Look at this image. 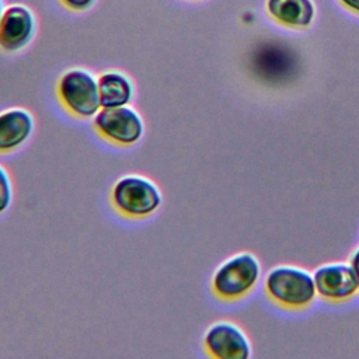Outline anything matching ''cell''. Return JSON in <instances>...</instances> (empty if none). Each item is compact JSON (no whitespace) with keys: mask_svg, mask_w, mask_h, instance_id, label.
Returning <instances> with one entry per match:
<instances>
[{"mask_svg":"<svg viewBox=\"0 0 359 359\" xmlns=\"http://www.w3.org/2000/svg\"><path fill=\"white\" fill-rule=\"evenodd\" d=\"M111 203L125 217L143 219L158 210L163 195L153 180L139 174H128L114 184Z\"/></svg>","mask_w":359,"mask_h":359,"instance_id":"cell-1","label":"cell"},{"mask_svg":"<svg viewBox=\"0 0 359 359\" xmlns=\"http://www.w3.org/2000/svg\"><path fill=\"white\" fill-rule=\"evenodd\" d=\"M265 290L272 302L287 309H303L317 296L313 275L299 266L279 265L265 278Z\"/></svg>","mask_w":359,"mask_h":359,"instance_id":"cell-2","label":"cell"},{"mask_svg":"<svg viewBox=\"0 0 359 359\" xmlns=\"http://www.w3.org/2000/svg\"><path fill=\"white\" fill-rule=\"evenodd\" d=\"M56 93L63 108L80 119L94 118L102 108L98 77L87 69L73 67L62 73Z\"/></svg>","mask_w":359,"mask_h":359,"instance_id":"cell-3","label":"cell"},{"mask_svg":"<svg viewBox=\"0 0 359 359\" xmlns=\"http://www.w3.org/2000/svg\"><path fill=\"white\" fill-rule=\"evenodd\" d=\"M261 265L251 252H238L223 261L212 276L213 293L227 302L248 294L259 280Z\"/></svg>","mask_w":359,"mask_h":359,"instance_id":"cell-4","label":"cell"},{"mask_svg":"<svg viewBox=\"0 0 359 359\" xmlns=\"http://www.w3.org/2000/svg\"><path fill=\"white\" fill-rule=\"evenodd\" d=\"M93 126L101 137L118 146H133L144 135L143 118L130 104L101 108L93 118Z\"/></svg>","mask_w":359,"mask_h":359,"instance_id":"cell-5","label":"cell"},{"mask_svg":"<svg viewBox=\"0 0 359 359\" xmlns=\"http://www.w3.org/2000/svg\"><path fill=\"white\" fill-rule=\"evenodd\" d=\"M203 346L216 359H247L251 344L247 334L231 321H216L205 331Z\"/></svg>","mask_w":359,"mask_h":359,"instance_id":"cell-6","label":"cell"},{"mask_svg":"<svg viewBox=\"0 0 359 359\" xmlns=\"http://www.w3.org/2000/svg\"><path fill=\"white\" fill-rule=\"evenodd\" d=\"M35 13L24 4H11L0 20V49L8 53L28 46L36 35Z\"/></svg>","mask_w":359,"mask_h":359,"instance_id":"cell-7","label":"cell"},{"mask_svg":"<svg viewBox=\"0 0 359 359\" xmlns=\"http://www.w3.org/2000/svg\"><path fill=\"white\" fill-rule=\"evenodd\" d=\"M313 278L317 294L330 302L348 300L359 290L356 276L349 264H324L314 271Z\"/></svg>","mask_w":359,"mask_h":359,"instance_id":"cell-8","label":"cell"},{"mask_svg":"<svg viewBox=\"0 0 359 359\" xmlns=\"http://www.w3.org/2000/svg\"><path fill=\"white\" fill-rule=\"evenodd\" d=\"M35 130V118L31 111L20 107L0 112V153L20 149Z\"/></svg>","mask_w":359,"mask_h":359,"instance_id":"cell-9","label":"cell"},{"mask_svg":"<svg viewBox=\"0 0 359 359\" xmlns=\"http://www.w3.org/2000/svg\"><path fill=\"white\" fill-rule=\"evenodd\" d=\"M98 90L102 108L129 105L135 97V86L128 74L107 70L98 76Z\"/></svg>","mask_w":359,"mask_h":359,"instance_id":"cell-10","label":"cell"},{"mask_svg":"<svg viewBox=\"0 0 359 359\" xmlns=\"http://www.w3.org/2000/svg\"><path fill=\"white\" fill-rule=\"evenodd\" d=\"M269 14L287 27L304 28L314 17V7L310 0H268Z\"/></svg>","mask_w":359,"mask_h":359,"instance_id":"cell-11","label":"cell"},{"mask_svg":"<svg viewBox=\"0 0 359 359\" xmlns=\"http://www.w3.org/2000/svg\"><path fill=\"white\" fill-rule=\"evenodd\" d=\"M13 203V182L7 168L0 164V215H3Z\"/></svg>","mask_w":359,"mask_h":359,"instance_id":"cell-12","label":"cell"},{"mask_svg":"<svg viewBox=\"0 0 359 359\" xmlns=\"http://www.w3.org/2000/svg\"><path fill=\"white\" fill-rule=\"evenodd\" d=\"M66 8L72 10V11H87L90 10L95 3L97 0H59Z\"/></svg>","mask_w":359,"mask_h":359,"instance_id":"cell-13","label":"cell"},{"mask_svg":"<svg viewBox=\"0 0 359 359\" xmlns=\"http://www.w3.org/2000/svg\"><path fill=\"white\" fill-rule=\"evenodd\" d=\"M349 265L352 266L353 269V273L356 276V280H358V285H359V247L353 251V254L351 255V261H349Z\"/></svg>","mask_w":359,"mask_h":359,"instance_id":"cell-14","label":"cell"},{"mask_svg":"<svg viewBox=\"0 0 359 359\" xmlns=\"http://www.w3.org/2000/svg\"><path fill=\"white\" fill-rule=\"evenodd\" d=\"M346 7L359 13V0H341Z\"/></svg>","mask_w":359,"mask_h":359,"instance_id":"cell-15","label":"cell"},{"mask_svg":"<svg viewBox=\"0 0 359 359\" xmlns=\"http://www.w3.org/2000/svg\"><path fill=\"white\" fill-rule=\"evenodd\" d=\"M4 11H6V4H4V0H0V20H1V17H3Z\"/></svg>","mask_w":359,"mask_h":359,"instance_id":"cell-16","label":"cell"}]
</instances>
